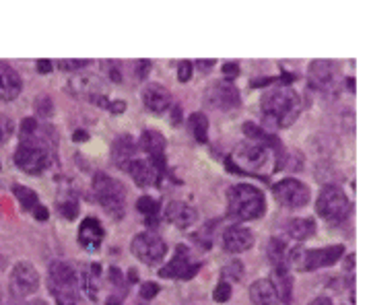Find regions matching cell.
<instances>
[{"label":"cell","mask_w":369,"mask_h":305,"mask_svg":"<svg viewBox=\"0 0 369 305\" xmlns=\"http://www.w3.org/2000/svg\"><path fill=\"white\" fill-rule=\"evenodd\" d=\"M112 155H114V163L128 171V167L132 165V161L138 157V147L134 143V139L130 135H120L116 141H114V147H112Z\"/></svg>","instance_id":"cell-22"},{"label":"cell","mask_w":369,"mask_h":305,"mask_svg":"<svg viewBox=\"0 0 369 305\" xmlns=\"http://www.w3.org/2000/svg\"><path fill=\"white\" fill-rule=\"evenodd\" d=\"M299 108H301V99H299L297 91H293L291 87H283L281 85L276 89H268L262 95L260 116H262L266 126L289 128L297 120Z\"/></svg>","instance_id":"cell-2"},{"label":"cell","mask_w":369,"mask_h":305,"mask_svg":"<svg viewBox=\"0 0 369 305\" xmlns=\"http://www.w3.org/2000/svg\"><path fill=\"white\" fill-rule=\"evenodd\" d=\"M134 66H136V79H144L149 75V70H151V62L149 60H138V62H134Z\"/></svg>","instance_id":"cell-39"},{"label":"cell","mask_w":369,"mask_h":305,"mask_svg":"<svg viewBox=\"0 0 369 305\" xmlns=\"http://www.w3.org/2000/svg\"><path fill=\"white\" fill-rule=\"evenodd\" d=\"M132 254L146 266L159 264L167 254V244L155 233H138L132 239Z\"/></svg>","instance_id":"cell-9"},{"label":"cell","mask_w":369,"mask_h":305,"mask_svg":"<svg viewBox=\"0 0 369 305\" xmlns=\"http://www.w3.org/2000/svg\"><path fill=\"white\" fill-rule=\"evenodd\" d=\"M27 305H48L46 302H41V299H35V302H31V304H27Z\"/></svg>","instance_id":"cell-50"},{"label":"cell","mask_w":369,"mask_h":305,"mask_svg":"<svg viewBox=\"0 0 369 305\" xmlns=\"http://www.w3.org/2000/svg\"><path fill=\"white\" fill-rule=\"evenodd\" d=\"M21 89H23V81L19 72L8 62H0V99L12 101L19 97Z\"/></svg>","instance_id":"cell-20"},{"label":"cell","mask_w":369,"mask_h":305,"mask_svg":"<svg viewBox=\"0 0 369 305\" xmlns=\"http://www.w3.org/2000/svg\"><path fill=\"white\" fill-rule=\"evenodd\" d=\"M33 217H35V219H39V221H46V219H48V210H46V206H41V204H39V206L33 210Z\"/></svg>","instance_id":"cell-44"},{"label":"cell","mask_w":369,"mask_h":305,"mask_svg":"<svg viewBox=\"0 0 369 305\" xmlns=\"http://www.w3.org/2000/svg\"><path fill=\"white\" fill-rule=\"evenodd\" d=\"M19 147L15 151V163L29 175H39L50 167V141L37 120L25 118L19 126Z\"/></svg>","instance_id":"cell-1"},{"label":"cell","mask_w":369,"mask_h":305,"mask_svg":"<svg viewBox=\"0 0 369 305\" xmlns=\"http://www.w3.org/2000/svg\"><path fill=\"white\" fill-rule=\"evenodd\" d=\"M244 277V264L242 262H238V260H231L229 264H225L223 266V270H221V279L225 281V283H236V281H240Z\"/></svg>","instance_id":"cell-31"},{"label":"cell","mask_w":369,"mask_h":305,"mask_svg":"<svg viewBox=\"0 0 369 305\" xmlns=\"http://www.w3.org/2000/svg\"><path fill=\"white\" fill-rule=\"evenodd\" d=\"M345 254V246H328V248H318V250H303L301 256V268L299 270H318L337 264Z\"/></svg>","instance_id":"cell-12"},{"label":"cell","mask_w":369,"mask_h":305,"mask_svg":"<svg viewBox=\"0 0 369 305\" xmlns=\"http://www.w3.org/2000/svg\"><path fill=\"white\" fill-rule=\"evenodd\" d=\"M37 112H39L41 116H50V114H52V101H50L48 95H44V97L37 99Z\"/></svg>","instance_id":"cell-38"},{"label":"cell","mask_w":369,"mask_h":305,"mask_svg":"<svg viewBox=\"0 0 369 305\" xmlns=\"http://www.w3.org/2000/svg\"><path fill=\"white\" fill-rule=\"evenodd\" d=\"M108 110L110 112H114V114H122L124 110H126V101H110V106H108Z\"/></svg>","instance_id":"cell-43"},{"label":"cell","mask_w":369,"mask_h":305,"mask_svg":"<svg viewBox=\"0 0 369 305\" xmlns=\"http://www.w3.org/2000/svg\"><path fill=\"white\" fill-rule=\"evenodd\" d=\"M190 132L200 145L209 143V118L202 112H196L190 116Z\"/></svg>","instance_id":"cell-29"},{"label":"cell","mask_w":369,"mask_h":305,"mask_svg":"<svg viewBox=\"0 0 369 305\" xmlns=\"http://www.w3.org/2000/svg\"><path fill=\"white\" fill-rule=\"evenodd\" d=\"M35 66H37V72H39V75H48V72L52 70V62H50V60H37Z\"/></svg>","instance_id":"cell-41"},{"label":"cell","mask_w":369,"mask_h":305,"mask_svg":"<svg viewBox=\"0 0 369 305\" xmlns=\"http://www.w3.org/2000/svg\"><path fill=\"white\" fill-rule=\"evenodd\" d=\"M334 77H337V64H334V62L318 60V62H312V64H310V79H312V85H314V87H318V89H328V87L334 83Z\"/></svg>","instance_id":"cell-23"},{"label":"cell","mask_w":369,"mask_h":305,"mask_svg":"<svg viewBox=\"0 0 369 305\" xmlns=\"http://www.w3.org/2000/svg\"><path fill=\"white\" fill-rule=\"evenodd\" d=\"M87 139H89V135H87L85 130H77V132L73 135V141H75V143H85Z\"/></svg>","instance_id":"cell-45"},{"label":"cell","mask_w":369,"mask_h":305,"mask_svg":"<svg viewBox=\"0 0 369 305\" xmlns=\"http://www.w3.org/2000/svg\"><path fill=\"white\" fill-rule=\"evenodd\" d=\"M310 305H332V299L330 297H316Z\"/></svg>","instance_id":"cell-47"},{"label":"cell","mask_w":369,"mask_h":305,"mask_svg":"<svg viewBox=\"0 0 369 305\" xmlns=\"http://www.w3.org/2000/svg\"><path fill=\"white\" fill-rule=\"evenodd\" d=\"M163 217H165L169 223H173L176 227H180V229H186V227H190V225H194V223L198 221L196 208H192V206L186 204V202H178V200H173V202H169V204L165 206Z\"/></svg>","instance_id":"cell-18"},{"label":"cell","mask_w":369,"mask_h":305,"mask_svg":"<svg viewBox=\"0 0 369 305\" xmlns=\"http://www.w3.org/2000/svg\"><path fill=\"white\" fill-rule=\"evenodd\" d=\"M142 104H144V110L149 114H155V116H161V114H167L169 108H171V95L169 91L159 85V83H149L142 91Z\"/></svg>","instance_id":"cell-14"},{"label":"cell","mask_w":369,"mask_h":305,"mask_svg":"<svg viewBox=\"0 0 369 305\" xmlns=\"http://www.w3.org/2000/svg\"><path fill=\"white\" fill-rule=\"evenodd\" d=\"M102 242H104V227L100 225V221L93 217L83 219L79 227V244L87 252H97L102 248Z\"/></svg>","instance_id":"cell-19"},{"label":"cell","mask_w":369,"mask_h":305,"mask_svg":"<svg viewBox=\"0 0 369 305\" xmlns=\"http://www.w3.org/2000/svg\"><path fill=\"white\" fill-rule=\"evenodd\" d=\"M268 147L260 145V143H254V141H247L244 145L238 147V152H236V165L240 163L242 167L238 169H231L240 175H247V171H258L266 165L268 161Z\"/></svg>","instance_id":"cell-11"},{"label":"cell","mask_w":369,"mask_h":305,"mask_svg":"<svg viewBox=\"0 0 369 305\" xmlns=\"http://www.w3.org/2000/svg\"><path fill=\"white\" fill-rule=\"evenodd\" d=\"M213 299H215V302H219V304L229 302V299H231V283L221 281V283L215 287V291H213Z\"/></svg>","instance_id":"cell-33"},{"label":"cell","mask_w":369,"mask_h":305,"mask_svg":"<svg viewBox=\"0 0 369 305\" xmlns=\"http://www.w3.org/2000/svg\"><path fill=\"white\" fill-rule=\"evenodd\" d=\"M48 289L56 305H79L81 281L77 270L68 262H52L48 270Z\"/></svg>","instance_id":"cell-3"},{"label":"cell","mask_w":369,"mask_h":305,"mask_svg":"<svg viewBox=\"0 0 369 305\" xmlns=\"http://www.w3.org/2000/svg\"><path fill=\"white\" fill-rule=\"evenodd\" d=\"M314 233H316V223L312 219H291L287 223V235L297 242H303Z\"/></svg>","instance_id":"cell-26"},{"label":"cell","mask_w":369,"mask_h":305,"mask_svg":"<svg viewBox=\"0 0 369 305\" xmlns=\"http://www.w3.org/2000/svg\"><path fill=\"white\" fill-rule=\"evenodd\" d=\"M140 149L146 152V159L165 175V139L157 130H144L140 137Z\"/></svg>","instance_id":"cell-15"},{"label":"cell","mask_w":369,"mask_h":305,"mask_svg":"<svg viewBox=\"0 0 369 305\" xmlns=\"http://www.w3.org/2000/svg\"><path fill=\"white\" fill-rule=\"evenodd\" d=\"M192 68H194L192 62H188V60L180 62V66H178V79H180V83H188L192 79Z\"/></svg>","instance_id":"cell-34"},{"label":"cell","mask_w":369,"mask_h":305,"mask_svg":"<svg viewBox=\"0 0 369 305\" xmlns=\"http://www.w3.org/2000/svg\"><path fill=\"white\" fill-rule=\"evenodd\" d=\"M89 62L87 60H60L58 62V66L62 68V70H77V68H83V66H87Z\"/></svg>","instance_id":"cell-37"},{"label":"cell","mask_w":369,"mask_h":305,"mask_svg":"<svg viewBox=\"0 0 369 305\" xmlns=\"http://www.w3.org/2000/svg\"><path fill=\"white\" fill-rule=\"evenodd\" d=\"M249 299L254 305H281L270 279H260L249 287Z\"/></svg>","instance_id":"cell-24"},{"label":"cell","mask_w":369,"mask_h":305,"mask_svg":"<svg viewBox=\"0 0 369 305\" xmlns=\"http://www.w3.org/2000/svg\"><path fill=\"white\" fill-rule=\"evenodd\" d=\"M270 283H272V287L276 291L278 302L285 305L291 304V299H293V275H291V270H289L287 264L274 266Z\"/></svg>","instance_id":"cell-21"},{"label":"cell","mask_w":369,"mask_h":305,"mask_svg":"<svg viewBox=\"0 0 369 305\" xmlns=\"http://www.w3.org/2000/svg\"><path fill=\"white\" fill-rule=\"evenodd\" d=\"M93 190L102 204V208L116 221H120L126 213V190L122 181L110 177L108 173H95L93 177Z\"/></svg>","instance_id":"cell-5"},{"label":"cell","mask_w":369,"mask_h":305,"mask_svg":"<svg viewBox=\"0 0 369 305\" xmlns=\"http://www.w3.org/2000/svg\"><path fill=\"white\" fill-rule=\"evenodd\" d=\"M12 130H15L12 122H10L6 116H0V145H2V143H6V139L12 135Z\"/></svg>","instance_id":"cell-35"},{"label":"cell","mask_w":369,"mask_h":305,"mask_svg":"<svg viewBox=\"0 0 369 305\" xmlns=\"http://www.w3.org/2000/svg\"><path fill=\"white\" fill-rule=\"evenodd\" d=\"M223 75L227 79H236L240 75V66L236 62H227V64H223Z\"/></svg>","instance_id":"cell-40"},{"label":"cell","mask_w":369,"mask_h":305,"mask_svg":"<svg viewBox=\"0 0 369 305\" xmlns=\"http://www.w3.org/2000/svg\"><path fill=\"white\" fill-rule=\"evenodd\" d=\"M272 194H274L276 202L283 204L285 208H301L312 198L310 188L303 181L293 179V177H285L278 184H274L272 186Z\"/></svg>","instance_id":"cell-8"},{"label":"cell","mask_w":369,"mask_h":305,"mask_svg":"<svg viewBox=\"0 0 369 305\" xmlns=\"http://www.w3.org/2000/svg\"><path fill=\"white\" fill-rule=\"evenodd\" d=\"M157 293H159V285H157V283H144V285L140 287V297H142V299H153Z\"/></svg>","instance_id":"cell-36"},{"label":"cell","mask_w":369,"mask_h":305,"mask_svg":"<svg viewBox=\"0 0 369 305\" xmlns=\"http://www.w3.org/2000/svg\"><path fill=\"white\" fill-rule=\"evenodd\" d=\"M110 77H112V81H116V83H120V81H122L120 70H118V68H114V66H112V70H110Z\"/></svg>","instance_id":"cell-48"},{"label":"cell","mask_w":369,"mask_h":305,"mask_svg":"<svg viewBox=\"0 0 369 305\" xmlns=\"http://www.w3.org/2000/svg\"><path fill=\"white\" fill-rule=\"evenodd\" d=\"M12 194H15V198L19 200V204L23 206V210H29V213H33V210L39 206L37 194H35L33 190H29L27 186L15 184V186H12Z\"/></svg>","instance_id":"cell-30"},{"label":"cell","mask_w":369,"mask_h":305,"mask_svg":"<svg viewBox=\"0 0 369 305\" xmlns=\"http://www.w3.org/2000/svg\"><path fill=\"white\" fill-rule=\"evenodd\" d=\"M229 215L238 221H252L266 213V200L262 190L249 184H238L229 190Z\"/></svg>","instance_id":"cell-4"},{"label":"cell","mask_w":369,"mask_h":305,"mask_svg":"<svg viewBox=\"0 0 369 305\" xmlns=\"http://www.w3.org/2000/svg\"><path fill=\"white\" fill-rule=\"evenodd\" d=\"M169 110H171V122H173V126H180V124H182V122H180V116H182L180 106H171Z\"/></svg>","instance_id":"cell-42"},{"label":"cell","mask_w":369,"mask_h":305,"mask_svg":"<svg viewBox=\"0 0 369 305\" xmlns=\"http://www.w3.org/2000/svg\"><path fill=\"white\" fill-rule=\"evenodd\" d=\"M100 279H102V266L97 262H91L81 277V289L91 302L100 299Z\"/></svg>","instance_id":"cell-25"},{"label":"cell","mask_w":369,"mask_h":305,"mask_svg":"<svg viewBox=\"0 0 369 305\" xmlns=\"http://www.w3.org/2000/svg\"><path fill=\"white\" fill-rule=\"evenodd\" d=\"M8 289L10 295L17 299H25L33 295L39 289V275L29 262H19L12 266L10 277H8Z\"/></svg>","instance_id":"cell-10"},{"label":"cell","mask_w":369,"mask_h":305,"mask_svg":"<svg viewBox=\"0 0 369 305\" xmlns=\"http://www.w3.org/2000/svg\"><path fill=\"white\" fill-rule=\"evenodd\" d=\"M128 173L132 175V179L136 181V186L140 188H149V186H159L163 179V173L149 161V159H140L136 157L132 161V165L128 167Z\"/></svg>","instance_id":"cell-17"},{"label":"cell","mask_w":369,"mask_h":305,"mask_svg":"<svg viewBox=\"0 0 369 305\" xmlns=\"http://www.w3.org/2000/svg\"><path fill=\"white\" fill-rule=\"evenodd\" d=\"M196 66H198V68H202V70H209V68H213V66H215V60H198V62H196Z\"/></svg>","instance_id":"cell-46"},{"label":"cell","mask_w":369,"mask_h":305,"mask_svg":"<svg viewBox=\"0 0 369 305\" xmlns=\"http://www.w3.org/2000/svg\"><path fill=\"white\" fill-rule=\"evenodd\" d=\"M316 213L332 223V225H339L343 223L349 213H351V202L347 198V194L339 188V186H324L318 200H316Z\"/></svg>","instance_id":"cell-6"},{"label":"cell","mask_w":369,"mask_h":305,"mask_svg":"<svg viewBox=\"0 0 369 305\" xmlns=\"http://www.w3.org/2000/svg\"><path fill=\"white\" fill-rule=\"evenodd\" d=\"M221 244H223L225 252H229V254H242V252H247L254 246V233L247 227L231 225V227H227L223 231Z\"/></svg>","instance_id":"cell-16"},{"label":"cell","mask_w":369,"mask_h":305,"mask_svg":"<svg viewBox=\"0 0 369 305\" xmlns=\"http://www.w3.org/2000/svg\"><path fill=\"white\" fill-rule=\"evenodd\" d=\"M200 270V262L192 260V252L188 246H176L173 258L169 260V264H165L159 270L161 279H180V281H188L192 277H196V273Z\"/></svg>","instance_id":"cell-7"},{"label":"cell","mask_w":369,"mask_h":305,"mask_svg":"<svg viewBox=\"0 0 369 305\" xmlns=\"http://www.w3.org/2000/svg\"><path fill=\"white\" fill-rule=\"evenodd\" d=\"M58 210H60L62 217H66L68 221H73V219H77V215H79V202L66 198V200H62V202L58 204Z\"/></svg>","instance_id":"cell-32"},{"label":"cell","mask_w":369,"mask_h":305,"mask_svg":"<svg viewBox=\"0 0 369 305\" xmlns=\"http://www.w3.org/2000/svg\"><path fill=\"white\" fill-rule=\"evenodd\" d=\"M136 279H138V277H136V270H128V281H130V283H136Z\"/></svg>","instance_id":"cell-49"},{"label":"cell","mask_w":369,"mask_h":305,"mask_svg":"<svg viewBox=\"0 0 369 305\" xmlns=\"http://www.w3.org/2000/svg\"><path fill=\"white\" fill-rule=\"evenodd\" d=\"M136 208H138V213H142V215L146 217V225L155 227V225L159 223V210H161V206H159V202H157L155 198H151V196H140V198L136 200Z\"/></svg>","instance_id":"cell-27"},{"label":"cell","mask_w":369,"mask_h":305,"mask_svg":"<svg viewBox=\"0 0 369 305\" xmlns=\"http://www.w3.org/2000/svg\"><path fill=\"white\" fill-rule=\"evenodd\" d=\"M207 104L215 110H221V112H227V110H236L240 108L242 104V97H240V91L227 83V81H221V83H215L209 91H207Z\"/></svg>","instance_id":"cell-13"},{"label":"cell","mask_w":369,"mask_h":305,"mask_svg":"<svg viewBox=\"0 0 369 305\" xmlns=\"http://www.w3.org/2000/svg\"><path fill=\"white\" fill-rule=\"evenodd\" d=\"M287 254H289V248L283 239L278 237H272L266 246V256L270 260L272 266H281V264H287Z\"/></svg>","instance_id":"cell-28"}]
</instances>
